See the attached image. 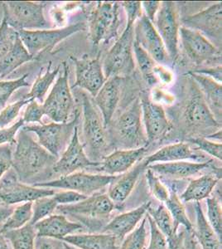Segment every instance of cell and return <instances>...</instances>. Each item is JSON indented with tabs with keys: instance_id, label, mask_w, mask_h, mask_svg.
I'll return each mask as SVG.
<instances>
[{
	"instance_id": "obj_1",
	"label": "cell",
	"mask_w": 222,
	"mask_h": 249,
	"mask_svg": "<svg viewBox=\"0 0 222 249\" xmlns=\"http://www.w3.org/2000/svg\"><path fill=\"white\" fill-rule=\"evenodd\" d=\"M16 146L11 156L12 168L17 174L20 181H28L35 176L50 169L57 158L42 148L23 129L16 138Z\"/></svg>"
},
{
	"instance_id": "obj_2",
	"label": "cell",
	"mask_w": 222,
	"mask_h": 249,
	"mask_svg": "<svg viewBox=\"0 0 222 249\" xmlns=\"http://www.w3.org/2000/svg\"><path fill=\"white\" fill-rule=\"evenodd\" d=\"M110 144L121 150L145 147L148 143L144 124L142 122V108L139 97L124 110L120 116L110 123Z\"/></svg>"
},
{
	"instance_id": "obj_3",
	"label": "cell",
	"mask_w": 222,
	"mask_h": 249,
	"mask_svg": "<svg viewBox=\"0 0 222 249\" xmlns=\"http://www.w3.org/2000/svg\"><path fill=\"white\" fill-rule=\"evenodd\" d=\"M80 117L81 111L76 110L75 117L70 122L56 123L52 122L49 124L24 125L22 129L29 133L35 134L38 139L37 143L51 156L58 159L70 143Z\"/></svg>"
},
{
	"instance_id": "obj_4",
	"label": "cell",
	"mask_w": 222,
	"mask_h": 249,
	"mask_svg": "<svg viewBox=\"0 0 222 249\" xmlns=\"http://www.w3.org/2000/svg\"><path fill=\"white\" fill-rule=\"evenodd\" d=\"M134 26L135 24L127 23L122 34L107 53L102 63L107 79L112 77H124L135 70Z\"/></svg>"
},
{
	"instance_id": "obj_5",
	"label": "cell",
	"mask_w": 222,
	"mask_h": 249,
	"mask_svg": "<svg viewBox=\"0 0 222 249\" xmlns=\"http://www.w3.org/2000/svg\"><path fill=\"white\" fill-rule=\"evenodd\" d=\"M120 7L118 2H99L91 12L88 29L94 47L109 43L118 36L120 26Z\"/></svg>"
},
{
	"instance_id": "obj_6",
	"label": "cell",
	"mask_w": 222,
	"mask_h": 249,
	"mask_svg": "<svg viewBox=\"0 0 222 249\" xmlns=\"http://www.w3.org/2000/svg\"><path fill=\"white\" fill-rule=\"evenodd\" d=\"M82 108L85 144L89 154L97 158L103 156L110 144L108 130L104 127L93 100L87 94H82Z\"/></svg>"
},
{
	"instance_id": "obj_7",
	"label": "cell",
	"mask_w": 222,
	"mask_h": 249,
	"mask_svg": "<svg viewBox=\"0 0 222 249\" xmlns=\"http://www.w3.org/2000/svg\"><path fill=\"white\" fill-rule=\"evenodd\" d=\"M44 4L30 1H13L3 3V15L7 23L16 30L51 29L46 19Z\"/></svg>"
},
{
	"instance_id": "obj_8",
	"label": "cell",
	"mask_w": 222,
	"mask_h": 249,
	"mask_svg": "<svg viewBox=\"0 0 222 249\" xmlns=\"http://www.w3.org/2000/svg\"><path fill=\"white\" fill-rule=\"evenodd\" d=\"M86 29V24L80 22L62 29L19 30L17 33L26 49L35 58L44 52L51 51L58 43L71 35L85 31Z\"/></svg>"
},
{
	"instance_id": "obj_9",
	"label": "cell",
	"mask_w": 222,
	"mask_h": 249,
	"mask_svg": "<svg viewBox=\"0 0 222 249\" xmlns=\"http://www.w3.org/2000/svg\"><path fill=\"white\" fill-rule=\"evenodd\" d=\"M63 72L60 74L50 93L42 103L45 116L56 123L68 122L73 112L75 100L69 85V68L68 63L62 62Z\"/></svg>"
},
{
	"instance_id": "obj_10",
	"label": "cell",
	"mask_w": 222,
	"mask_h": 249,
	"mask_svg": "<svg viewBox=\"0 0 222 249\" xmlns=\"http://www.w3.org/2000/svg\"><path fill=\"white\" fill-rule=\"evenodd\" d=\"M116 177L117 176H107L104 174L76 172L49 181L35 183L33 185L52 190H70L85 196H90L101 192L105 187L110 185Z\"/></svg>"
},
{
	"instance_id": "obj_11",
	"label": "cell",
	"mask_w": 222,
	"mask_h": 249,
	"mask_svg": "<svg viewBox=\"0 0 222 249\" xmlns=\"http://www.w3.org/2000/svg\"><path fill=\"white\" fill-rule=\"evenodd\" d=\"M56 192L52 189L29 185L20 181L13 168L0 180V202L9 207L34 202L38 198L52 196Z\"/></svg>"
},
{
	"instance_id": "obj_12",
	"label": "cell",
	"mask_w": 222,
	"mask_h": 249,
	"mask_svg": "<svg viewBox=\"0 0 222 249\" xmlns=\"http://www.w3.org/2000/svg\"><path fill=\"white\" fill-rule=\"evenodd\" d=\"M156 30L165 45L167 52L174 66L179 58V22L176 4L171 1L161 2L154 22Z\"/></svg>"
},
{
	"instance_id": "obj_13",
	"label": "cell",
	"mask_w": 222,
	"mask_h": 249,
	"mask_svg": "<svg viewBox=\"0 0 222 249\" xmlns=\"http://www.w3.org/2000/svg\"><path fill=\"white\" fill-rule=\"evenodd\" d=\"M179 37L185 53L196 65L222 62V50L203 34L181 26Z\"/></svg>"
},
{
	"instance_id": "obj_14",
	"label": "cell",
	"mask_w": 222,
	"mask_h": 249,
	"mask_svg": "<svg viewBox=\"0 0 222 249\" xmlns=\"http://www.w3.org/2000/svg\"><path fill=\"white\" fill-rule=\"evenodd\" d=\"M99 161H93L85 152L84 146L79 139L78 126L74 130L68 147L63 151L51 168V172L57 178L69 176L78 170L96 167Z\"/></svg>"
},
{
	"instance_id": "obj_15",
	"label": "cell",
	"mask_w": 222,
	"mask_h": 249,
	"mask_svg": "<svg viewBox=\"0 0 222 249\" xmlns=\"http://www.w3.org/2000/svg\"><path fill=\"white\" fill-rule=\"evenodd\" d=\"M134 33L135 42H137L155 62L160 65L171 64L163 40L154 23L144 14L135 22Z\"/></svg>"
},
{
	"instance_id": "obj_16",
	"label": "cell",
	"mask_w": 222,
	"mask_h": 249,
	"mask_svg": "<svg viewBox=\"0 0 222 249\" xmlns=\"http://www.w3.org/2000/svg\"><path fill=\"white\" fill-rule=\"evenodd\" d=\"M222 4L217 3L196 15L186 17L182 21L184 27L208 37V39L217 43V48H220L222 47Z\"/></svg>"
},
{
	"instance_id": "obj_17",
	"label": "cell",
	"mask_w": 222,
	"mask_h": 249,
	"mask_svg": "<svg viewBox=\"0 0 222 249\" xmlns=\"http://www.w3.org/2000/svg\"><path fill=\"white\" fill-rule=\"evenodd\" d=\"M184 118L188 127L191 130L205 131L214 128H222V124L215 119L196 83L187 102Z\"/></svg>"
},
{
	"instance_id": "obj_18",
	"label": "cell",
	"mask_w": 222,
	"mask_h": 249,
	"mask_svg": "<svg viewBox=\"0 0 222 249\" xmlns=\"http://www.w3.org/2000/svg\"><path fill=\"white\" fill-rule=\"evenodd\" d=\"M70 58L76 67V82L74 88H82L89 92L94 98L107 80L100 57L94 59L87 57H83L82 59L73 57Z\"/></svg>"
},
{
	"instance_id": "obj_19",
	"label": "cell",
	"mask_w": 222,
	"mask_h": 249,
	"mask_svg": "<svg viewBox=\"0 0 222 249\" xmlns=\"http://www.w3.org/2000/svg\"><path fill=\"white\" fill-rule=\"evenodd\" d=\"M140 99L142 117L148 143L156 142L166 136L171 124L163 107L153 102L146 96Z\"/></svg>"
},
{
	"instance_id": "obj_20",
	"label": "cell",
	"mask_w": 222,
	"mask_h": 249,
	"mask_svg": "<svg viewBox=\"0 0 222 249\" xmlns=\"http://www.w3.org/2000/svg\"><path fill=\"white\" fill-rule=\"evenodd\" d=\"M114 204L107 194L97 193L84 200L69 205H58L56 212L63 215H82L92 218H104L114 211Z\"/></svg>"
},
{
	"instance_id": "obj_21",
	"label": "cell",
	"mask_w": 222,
	"mask_h": 249,
	"mask_svg": "<svg viewBox=\"0 0 222 249\" xmlns=\"http://www.w3.org/2000/svg\"><path fill=\"white\" fill-rule=\"evenodd\" d=\"M147 151L146 147L115 150L110 155L104 156L102 161H99L98 165L93 169L99 174L104 173V175L107 176L122 175L142 160Z\"/></svg>"
},
{
	"instance_id": "obj_22",
	"label": "cell",
	"mask_w": 222,
	"mask_h": 249,
	"mask_svg": "<svg viewBox=\"0 0 222 249\" xmlns=\"http://www.w3.org/2000/svg\"><path fill=\"white\" fill-rule=\"evenodd\" d=\"M122 77H112L108 78L98 93L93 98V102L102 114L105 129L112 122L116 108L120 99Z\"/></svg>"
},
{
	"instance_id": "obj_23",
	"label": "cell",
	"mask_w": 222,
	"mask_h": 249,
	"mask_svg": "<svg viewBox=\"0 0 222 249\" xmlns=\"http://www.w3.org/2000/svg\"><path fill=\"white\" fill-rule=\"evenodd\" d=\"M37 238H49L53 240L62 241L69 235L82 230V224L70 221L68 217L61 213L52 215L39 221L34 224Z\"/></svg>"
},
{
	"instance_id": "obj_24",
	"label": "cell",
	"mask_w": 222,
	"mask_h": 249,
	"mask_svg": "<svg viewBox=\"0 0 222 249\" xmlns=\"http://www.w3.org/2000/svg\"><path fill=\"white\" fill-rule=\"evenodd\" d=\"M148 165L143 159L127 172L121 176H117L116 179L110 184L107 195L116 206L124 204L129 198L140 176L146 171Z\"/></svg>"
},
{
	"instance_id": "obj_25",
	"label": "cell",
	"mask_w": 222,
	"mask_h": 249,
	"mask_svg": "<svg viewBox=\"0 0 222 249\" xmlns=\"http://www.w3.org/2000/svg\"><path fill=\"white\" fill-rule=\"evenodd\" d=\"M196 160L204 162L208 160L205 156H202L197 150H193L188 142H178L161 148L155 153L147 156L144 160L149 166V164L156 163H169V162L183 161V160ZM210 160V159H209Z\"/></svg>"
},
{
	"instance_id": "obj_26",
	"label": "cell",
	"mask_w": 222,
	"mask_h": 249,
	"mask_svg": "<svg viewBox=\"0 0 222 249\" xmlns=\"http://www.w3.org/2000/svg\"><path fill=\"white\" fill-rule=\"evenodd\" d=\"M151 206L152 202H146L135 210L116 216L104 227L102 232L115 236L117 240H123L137 228Z\"/></svg>"
},
{
	"instance_id": "obj_27",
	"label": "cell",
	"mask_w": 222,
	"mask_h": 249,
	"mask_svg": "<svg viewBox=\"0 0 222 249\" xmlns=\"http://www.w3.org/2000/svg\"><path fill=\"white\" fill-rule=\"evenodd\" d=\"M213 160L204 162L183 161L156 163L149 164L148 168L153 170L156 175L163 176L171 179H183L196 176L198 173L208 169Z\"/></svg>"
},
{
	"instance_id": "obj_28",
	"label": "cell",
	"mask_w": 222,
	"mask_h": 249,
	"mask_svg": "<svg viewBox=\"0 0 222 249\" xmlns=\"http://www.w3.org/2000/svg\"><path fill=\"white\" fill-rule=\"evenodd\" d=\"M188 75L197 84L203 94L206 105L213 115L215 119L222 124V86L211 77L189 71Z\"/></svg>"
},
{
	"instance_id": "obj_29",
	"label": "cell",
	"mask_w": 222,
	"mask_h": 249,
	"mask_svg": "<svg viewBox=\"0 0 222 249\" xmlns=\"http://www.w3.org/2000/svg\"><path fill=\"white\" fill-rule=\"evenodd\" d=\"M220 179H222V175L217 174H207L191 179L179 198L183 203L200 202L209 198Z\"/></svg>"
},
{
	"instance_id": "obj_30",
	"label": "cell",
	"mask_w": 222,
	"mask_h": 249,
	"mask_svg": "<svg viewBox=\"0 0 222 249\" xmlns=\"http://www.w3.org/2000/svg\"><path fill=\"white\" fill-rule=\"evenodd\" d=\"M62 242L78 249H119L116 237L104 232L69 235Z\"/></svg>"
},
{
	"instance_id": "obj_31",
	"label": "cell",
	"mask_w": 222,
	"mask_h": 249,
	"mask_svg": "<svg viewBox=\"0 0 222 249\" xmlns=\"http://www.w3.org/2000/svg\"><path fill=\"white\" fill-rule=\"evenodd\" d=\"M148 213L153 218L157 229L166 237L169 249H177L179 244V237L177 235L178 227L175 224L165 205L159 204L156 209L150 207Z\"/></svg>"
},
{
	"instance_id": "obj_32",
	"label": "cell",
	"mask_w": 222,
	"mask_h": 249,
	"mask_svg": "<svg viewBox=\"0 0 222 249\" xmlns=\"http://www.w3.org/2000/svg\"><path fill=\"white\" fill-rule=\"evenodd\" d=\"M34 59L18 37L11 50L0 60V81H3L20 66Z\"/></svg>"
},
{
	"instance_id": "obj_33",
	"label": "cell",
	"mask_w": 222,
	"mask_h": 249,
	"mask_svg": "<svg viewBox=\"0 0 222 249\" xmlns=\"http://www.w3.org/2000/svg\"><path fill=\"white\" fill-rule=\"evenodd\" d=\"M195 212L197 217V228L194 233L202 249H222V240L217 237L206 220L200 202H196L195 204Z\"/></svg>"
},
{
	"instance_id": "obj_34",
	"label": "cell",
	"mask_w": 222,
	"mask_h": 249,
	"mask_svg": "<svg viewBox=\"0 0 222 249\" xmlns=\"http://www.w3.org/2000/svg\"><path fill=\"white\" fill-rule=\"evenodd\" d=\"M11 249H35L37 232L34 225L29 224L17 230L3 233Z\"/></svg>"
},
{
	"instance_id": "obj_35",
	"label": "cell",
	"mask_w": 222,
	"mask_h": 249,
	"mask_svg": "<svg viewBox=\"0 0 222 249\" xmlns=\"http://www.w3.org/2000/svg\"><path fill=\"white\" fill-rule=\"evenodd\" d=\"M61 66L62 65H58L55 69L51 70V62H49V64L44 73L42 74V69H41L37 79L35 80L34 85L32 87L31 91H29V93L25 95L26 97L31 99L32 101L38 100L39 102H44V98L48 93V90L50 89L55 81V78L59 73Z\"/></svg>"
},
{
	"instance_id": "obj_36",
	"label": "cell",
	"mask_w": 222,
	"mask_h": 249,
	"mask_svg": "<svg viewBox=\"0 0 222 249\" xmlns=\"http://www.w3.org/2000/svg\"><path fill=\"white\" fill-rule=\"evenodd\" d=\"M33 202L18 204L13 209L11 214L7 220L0 226V232H4L11 230H17L31 222L33 215Z\"/></svg>"
},
{
	"instance_id": "obj_37",
	"label": "cell",
	"mask_w": 222,
	"mask_h": 249,
	"mask_svg": "<svg viewBox=\"0 0 222 249\" xmlns=\"http://www.w3.org/2000/svg\"><path fill=\"white\" fill-rule=\"evenodd\" d=\"M163 204L166 207L167 210L177 227L183 225L188 232L193 231V225L188 217L185 207L183 205L179 196H177V193L175 191L170 192L169 198Z\"/></svg>"
},
{
	"instance_id": "obj_38",
	"label": "cell",
	"mask_w": 222,
	"mask_h": 249,
	"mask_svg": "<svg viewBox=\"0 0 222 249\" xmlns=\"http://www.w3.org/2000/svg\"><path fill=\"white\" fill-rule=\"evenodd\" d=\"M134 57L137 61L139 71L145 81L149 85H154L157 83V77L154 73L157 62L135 41H134Z\"/></svg>"
},
{
	"instance_id": "obj_39",
	"label": "cell",
	"mask_w": 222,
	"mask_h": 249,
	"mask_svg": "<svg viewBox=\"0 0 222 249\" xmlns=\"http://www.w3.org/2000/svg\"><path fill=\"white\" fill-rule=\"evenodd\" d=\"M58 204L56 203L53 196L38 198L33 202V215L30 224H37L39 221L52 215L56 212Z\"/></svg>"
},
{
	"instance_id": "obj_40",
	"label": "cell",
	"mask_w": 222,
	"mask_h": 249,
	"mask_svg": "<svg viewBox=\"0 0 222 249\" xmlns=\"http://www.w3.org/2000/svg\"><path fill=\"white\" fill-rule=\"evenodd\" d=\"M147 216L141 220L138 226L123 239L119 249H144L147 240Z\"/></svg>"
},
{
	"instance_id": "obj_41",
	"label": "cell",
	"mask_w": 222,
	"mask_h": 249,
	"mask_svg": "<svg viewBox=\"0 0 222 249\" xmlns=\"http://www.w3.org/2000/svg\"><path fill=\"white\" fill-rule=\"evenodd\" d=\"M207 207V222L217 237L222 238V205L216 197L206 198Z\"/></svg>"
},
{
	"instance_id": "obj_42",
	"label": "cell",
	"mask_w": 222,
	"mask_h": 249,
	"mask_svg": "<svg viewBox=\"0 0 222 249\" xmlns=\"http://www.w3.org/2000/svg\"><path fill=\"white\" fill-rule=\"evenodd\" d=\"M18 37V33L8 24L3 16L0 23V60L11 50Z\"/></svg>"
},
{
	"instance_id": "obj_43",
	"label": "cell",
	"mask_w": 222,
	"mask_h": 249,
	"mask_svg": "<svg viewBox=\"0 0 222 249\" xmlns=\"http://www.w3.org/2000/svg\"><path fill=\"white\" fill-rule=\"evenodd\" d=\"M28 74L25 73L17 79L0 81V107H4L10 96L14 91L22 88L29 87L30 83L27 81Z\"/></svg>"
},
{
	"instance_id": "obj_44",
	"label": "cell",
	"mask_w": 222,
	"mask_h": 249,
	"mask_svg": "<svg viewBox=\"0 0 222 249\" xmlns=\"http://www.w3.org/2000/svg\"><path fill=\"white\" fill-rule=\"evenodd\" d=\"M146 171V180L149 191L157 200L164 204L170 196V191L153 170L147 168Z\"/></svg>"
},
{
	"instance_id": "obj_45",
	"label": "cell",
	"mask_w": 222,
	"mask_h": 249,
	"mask_svg": "<svg viewBox=\"0 0 222 249\" xmlns=\"http://www.w3.org/2000/svg\"><path fill=\"white\" fill-rule=\"evenodd\" d=\"M31 102V99L24 96L22 99L18 100L17 102L3 108V110L0 111V129L5 128L9 124H11L19 115L20 110H22V108Z\"/></svg>"
},
{
	"instance_id": "obj_46",
	"label": "cell",
	"mask_w": 222,
	"mask_h": 249,
	"mask_svg": "<svg viewBox=\"0 0 222 249\" xmlns=\"http://www.w3.org/2000/svg\"><path fill=\"white\" fill-rule=\"evenodd\" d=\"M188 143L194 144L197 149L202 150L205 153L208 154L214 158H217L219 160H222V143H215L210 142L204 137H197L188 140Z\"/></svg>"
},
{
	"instance_id": "obj_47",
	"label": "cell",
	"mask_w": 222,
	"mask_h": 249,
	"mask_svg": "<svg viewBox=\"0 0 222 249\" xmlns=\"http://www.w3.org/2000/svg\"><path fill=\"white\" fill-rule=\"evenodd\" d=\"M146 216L147 222L149 223L150 230V240L149 246L146 249H169V243L166 237L157 229L153 218L148 213Z\"/></svg>"
},
{
	"instance_id": "obj_48",
	"label": "cell",
	"mask_w": 222,
	"mask_h": 249,
	"mask_svg": "<svg viewBox=\"0 0 222 249\" xmlns=\"http://www.w3.org/2000/svg\"><path fill=\"white\" fill-rule=\"evenodd\" d=\"M44 116L45 112L42 107V104H40L34 100L28 103L22 119L24 124L38 123L39 124H44L42 122V117Z\"/></svg>"
},
{
	"instance_id": "obj_49",
	"label": "cell",
	"mask_w": 222,
	"mask_h": 249,
	"mask_svg": "<svg viewBox=\"0 0 222 249\" xmlns=\"http://www.w3.org/2000/svg\"><path fill=\"white\" fill-rule=\"evenodd\" d=\"M23 119L20 118L17 122L10 125L9 127L0 129V145L1 144H16V135L20 128L24 126Z\"/></svg>"
},
{
	"instance_id": "obj_50",
	"label": "cell",
	"mask_w": 222,
	"mask_h": 249,
	"mask_svg": "<svg viewBox=\"0 0 222 249\" xmlns=\"http://www.w3.org/2000/svg\"><path fill=\"white\" fill-rule=\"evenodd\" d=\"M87 197L88 196L79 194L75 191H70V190H62L60 192L55 193L53 195V198H55L58 205L76 204L78 202L84 200L85 198Z\"/></svg>"
},
{
	"instance_id": "obj_51",
	"label": "cell",
	"mask_w": 222,
	"mask_h": 249,
	"mask_svg": "<svg viewBox=\"0 0 222 249\" xmlns=\"http://www.w3.org/2000/svg\"><path fill=\"white\" fill-rule=\"evenodd\" d=\"M126 13L127 23L135 24V22L143 15L142 3L139 1H125L120 3Z\"/></svg>"
},
{
	"instance_id": "obj_52",
	"label": "cell",
	"mask_w": 222,
	"mask_h": 249,
	"mask_svg": "<svg viewBox=\"0 0 222 249\" xmlns=\"http://www.w3.org/2000/svg\"><path fill=\"white\" fill-rule=\"evenodd\" d=\"M192 72L205 75V76L211 77L212 79L215 80L216 82H219V83L222 84V65H218L217 66V67H214V68H202V69H197V70L192 71Z\"/></svg>"
},
{
	"instance_id": "obj_53",
	"label": "cell",
	"mask_w": 222,
	"mask_h": 249,
	"mask_svg": "<svg viewBox=\"0 0 222 249\" xmlns=\"http://www.w3.org/2000/svg\"><path fill=\"white\" fill-rule=\"evenodd\" d=\"M141 3H142V8H144V11H145L144 15L154 23L156 15L160 7L161 2L159 1H145Z\"/></svg>"
},
{
	"instance_id": "obj_54",
	"label": "cell",
	"mask_w": 222,
	"mask_h": 249,
	"mask_svg": "<svg viewBox=\"0 0 222 249\" xmlns=\"http://www.w3.org/2000/svg\"><path fill=\"white\" fill-rule=\"evenodd\" d=\"M35 249H63V246L62 243L58 244V242H54L53 239L37 237Z\"/></svg>"
},
{
	"instance_id": "obj_55",
	"label": "cell",
	"mask_w": 222,
	"mask_h": 249,
	"mask_svg": "<svg viewBox=\"0 0 222 249\" xmlns=\"http://www.w3.org/2000/svg\"><path fill=\"white\" fill-rule=\"evenodd\" d=\"M11 168V156H0V180Z\"/></svg>"
},
{
	"instance_id": "obj_56",
	"label": "cell",
	"mask_w": 222,
	"mask_h": 249,
	"mask_svg": "<svg viewBox=\"0 0 222 249\" xmlns=\"http://www.w3.org/2000/svg\"><path fill=\"white\" fill-rule=\"evenodd\" d=\"M12 211H13V208L0 207V226L7 220V218H9Z\"/></svg>"
},
{
	"instance_id": "obj_57",
	"label": "cell",
	"mask_w": 222,
	"mask_h": 249,
	"mask_svg": "<svg viewBox=\"0 0 222 249\" xmlns=\"http://www.w3.org/2000/svg\"><path fill=\"white\" fill-rule=\"evenodd\" d=\"M0 249H11L9 243L7 242L4 236L1 232H0Z\"/></svg>"
},
{
	"instance_id": "obj_58",
	"label": "cell",
	"mask_w": 222,
	"mask_h": 249,
	"mask_svg": "<svg viewBox=\"0 0 222 249\" xmlns=\"http://www.w3.org/2000/svg\"><path fill=\"white\" fill-rule=\"evenodd\" d=\"M62 246H63V249H78L75 248V247L71 246L70 244H66V243H62Z\"/></svg>"
},
{
	"instance_id": "obj_59",
	"label": "cell",
	"mask_w": 222,
	"mask_h": 249,
	"mask_svg": "<svg viewBox=\"0 0 222 249\" xmlns=\"http://www.w3.org/2000/svg\"><path fill=\"white\" fill-rule=\"evenodd\" d=\"M191 249H196V244H194V243H192V244H191Z\"/></svg>"
}]
</instances>
